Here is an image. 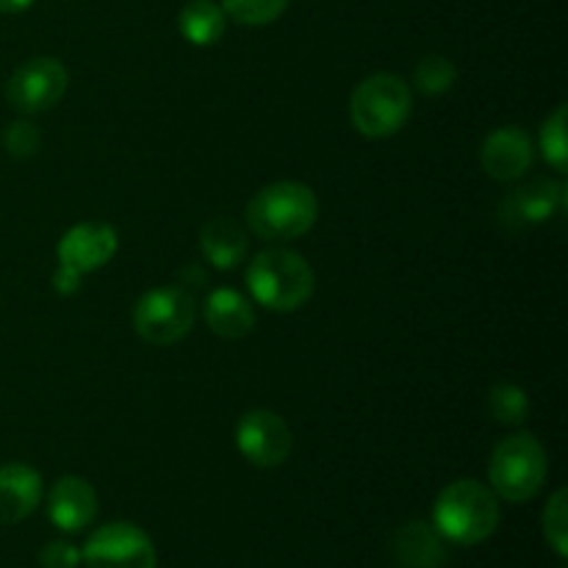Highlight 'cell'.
Wrapping results in <instances>:
<instances>
[{"label": "cell", "instance_id": "83f0119b", "mask_svg": "<svg viewBox=\"0 0 568 568\" xmlns=\"http://www.w3.org/2000/svg\"><path fill=\"white\" fill-rule=\"evenodd\" d=\"M560 568H564V566H560Z\"/></svg>", "mask_w": 568, "mask_h": 568}, {"label": "cell", "instance_id": "8fae6325", "mask_svg": "<svg viewBox=\"0 0 568 568\" xmlns=\"http://www.w3.org/2000/svg\"><path fill=\"white\" fill-rule=\"evenodd\" d=\"M116 253V231L105 222H83L70 227L59 242V266L87 275L109 264Z\"/></svg>", "mask_w": 568, "mask_h": 568}, {"label": "cell", "instance_id": "603a6c76", "mask_svg": "<svg viewBox=\"0 0 568 568\" xmlns=\"http://www.w3.org/2000/svg\"><path fill=\"white\" fill-rule=\"evenodd\" d=\"M544 536H547V544L555 549L558 558H566L568 555V494L566 488L552 494V499L547 503V510H544Z\"/></svg>", "mask_w": 568, "mask_h": 568}, {"label": "cell", "instance_id": "3957f363", "mask_svg": "<svg viewBox=\"0 0 568 568\" xmlns=\"http://www.w3.org/2000/svg\"><path fill=\"white\" fill-rule=\"evenodd\" d=\"M250 294L270 311H297L314 297V270L300 253L270 247L253 258L247 270Z\"/></svg>", "mask_w": 568, "mask_h": 568}, {"label": "cell", "instance_id": "6da1fadb", "mask_svg": "<svg viewBox=\"0 0 568 568\" xmlns=\"http://www.w3.org/2000/svg\"><path fill=\"white\" fill-rule=\"evenodd\" d=\"M433 527L460 547L486 541L499 527L497 494L477 480L449 483L433 505Z\"/></svg>", "mask_w": 568, "mask_h": 568}, {"label": "cell", "instance_id": "9c48e42d", "mask_svg": "<svg viewBox=\"0 0 568 568\" xmlns=\"http://www.w3.org/2000/svg\"><path fill=\"white\" fill-rule=\"evenodd\" d=\"M236 447L253 466L275 469L292 453V430L275 410H247L236 425Z\"/></svg>", "mask_w": 568, "mask_h": 568}, {"label": "cell", "instance_id": "e0dca14e", "mask_svg": "<svg viewBox=\"0 0 568 568\" xmlns=\"http://www.w3.org/2000/svg\"><path fill=\"white\" fill-rule=\"evenodd\" d=\"M205 325L220 338H244L255 327V311L233 288H216L205 300Z\"/></svg>", "mask_w": 568, "mask_h": 568}, {"label": "cell", "instance_id": "4316f807", "mask_svg": "<svg viewBox=\"0 0 568 568\" xmlns=\"http://www.w3.org/2000/svg\"><path fill=\"white\" fill-rule=\"evenodd\" d=\"M33 0H0V14H20V11L31 9Z\"/></svg>", "mask_w": 568, "mask_h": 568}, {"label": "cell", "instance_id": "ac0fdd59", "mask_svg": "<svg viewBox=\"0 0 568 568\" xmlns=\"http://www.w3.org/2000/svg\"><path fill=\"white\" fill-rule=\"evenodd\" d=\"M178 26L186 42L197 44V48H211L225 33V11L214 0H189L183 6Z\"/></svg>", "mask_w": 568, "mask_h": 568}, {"label": "cell", "instance_id": "2e32d148", "mask_svg": "<svg viewBox=\"0 0 568 568\" xmlns=\"http://www.w3.org/2000/svg\"><path fill=\"white\" fill-rule=\"evenodd\" d=\"M247 247L250 239L244 227L236 220H227V216H216V220L205 222L203 233H200V250H203L205 261L222 272L236 270L244 255H247Z\"/></svg>", "mask_w": 568, "mask_h": 568}, {"label": "cell", "instance_id": "30bf717a", "mask_svg": "<svg viewBox=\"0 0 568 568\" xmlns=\"http://www.w3.org/2000/svg\"><path fill=\"white\" fill-rule=\"evenodd\" d=\"M566 209L564 181L532 178L525 186L514 189L503 203V222L510 227H530L552 220Z\"/></svg>", "mask_w": 568, "mask_h": 568}, {"label": "cell", "instance_id": "ffe728a7", "mask_svg": "<svg viewBox=\"0 0 568 568\" xmlns=\"http://www.w3.org/2000/svg\"><path fill=\"white\" fill-rule=\"evenodd\" d=\"M455 75H458V70L447 55H425L414 70V87L427 98H438V94L453 89Z\"/></svg>", "mask_w": 568, "mask_h": 568}, {"label": "cell", "instance_id": "7402d4cb", "mask_svg": "<svg viewBox=\"0 0 568 568\" xmlns=\"http://www.w3.org/2000/svg\"><path fill=\"white\" fill-rule=\"evenodd\" d=\"M541 155L555 172L564 175L568 166V144H566V105H558L555 114L547 116L541 125Z\"/></svg>", "mask_w": 568, "mask_h": 568}, {"label": "cell", "instance_id": "52a82bcc", "mask_svg": "<svg viewBox=\"0 0 568 568\" xmlns=\"http://www.w3.org/2000/svg\"><path fill=\"white\" fill-rule=\"evenodd\" d=\"M81 560L87 568H155V547L136 525L111 521L92 532Z\"/></svg>", "mask_w": 568, "mask_h": 568}, {"label": "cell", "instance_id": "5b68a950", "mask_svg": "<svg viewBox=\"0 0 568 568\" xmlns=\"http://www.w3.org/2000/svg\"><path fill=\"white\" fill-rule=\"evenodd\" d=\"M410 87L394 72L364 78L349 98V116L361 136H394L410 116Z\"/></svg>", "mask_w": 568, "mask_h": 568}, {"label": "cell", "instance_id": "cb8c5ba5", "mask_svg": "<svg viewBox=\"0 0 568 568\" xmlns=\"http://www.w3.org/2000/svg\"><path fill=\"white\" fill-rule=\"evenodd\" d=\"M39 144H42V136H39V131L31 122H11V125H6L3 148L14 159H28V155L37 153Z\"/></svg>", "mask_w": 568, "mask_h": 568}, {"label": "cell", "instance_id": "277c9868", "mask_svg": "<svg viewBox=\"0 0 568 568\" xmlns=\"http://www.w3.org/2000/svg\"><path fill=\"white\" fill-rule=\"evenodd\" d=\"M547 453L532 433H514L503 438L491 453L488 480L491 491L505 503H527L547 483Z\"/></svg>", "mask_w": 568, "mask_h": 568}, {"label": "cell", "instance_id": "4fadbf2b", "mask_svg": "<svg viewBox=\"0 0 568 568\" xmlns=\"http://www.w3.org/2000/svg\"><path fill=\"white\" fill-rule=\"evenodd\" d=\"M48 514L59 530L81 532L98 516V494L83 477H61L50 488Z\"/></svg>", "mask_w": 568, "mask_h": 568}, {"label": "cell", "instance_id": "7c38bea8", "mask_svg": "<svg viewBox=\"0 0 568 568\" xmlns=\"http://www.w3.org/2000/svg\"><path fill=\"white\" fill-rule=\"evenodd\" d=\"M480 164L494 181H516L532 166V142L521 128L494 131L480 150Z\"/></svg>", "mask_w": 568, "mask_h": 568}, {"label": "cell", "instance_id": "ba28073f", "mask_svg": "<svg viewBox=\"0 0 568 568\" xmlns=\"http://www.w3.org/2000/svg\"><path fill=\"white\" fill-rule=\"evenodd\" d=\"M67 70L59 59H31L17 67L6 83V98L20 114L48 111L64 98Z\"/></svg>", "mask_w": 568, "mask_h": 568}, {"label": "cell", "instance_id": "d4e9b609", "mask_svg": "<svg viewBox=\"0 0 568 568\" xmlns=\"http://www.w3.org/2000/svg\"><path fill=\"white\" fill-rule=\"evenodd\" d=\"M39 566L42 568H78L81 566V552L67 541H50L39 552Z\"/></svg>", "mask_w": 568, "mask_h": 568}, {"label": "cell", "instance_id": "8992f818", "mask_svg": "<svg viewBox=\"0 0 568 568\" xmlns=\"http://www.w3.org/2000/svg\"><path fill=\"white\" fill-rule=\"evenodd\" d=\"M194 325V297L183 286H161L142 294L133 308V327L155 347L178 344Z\"/></svg>", "mask_w": 568, "mask_h": 568}, {"label": "cell", "instance_id": "5bb4252c", "mask_svg": "<svg viewBox=\"0 0 568 568\" xmlns=\"http://www.w3.org/2000/svg\"><path fill=\"white\" fill-rule=\"evenodd\" d=\"M392 558L399 568H444L449 555L436 527L427 521H408L394 532Z\"/></svg>", "mask_w": 568, "mask_h": 568}, {"label": "cell", "instance_id": "9a60e30c", "mask_svg": "<svg viewBox=\"0 0 568 568\" xmlns=\"http://www.w3.org/2000/svg\"><path fill=\"white\" fill-rule=\"evenodd\" d=\"M42 477L26 464L0 466V527L17 525L37 510Z\"/></svg>", "mask_w": 568, "mask_h": 568}, {"label": "cell", "instance_id": "d6986e66", "mask_svg": "<svg viewBox=\"0 0 568 568\" xmlns=\"http://www.w3.org/2000/svg\"><path fill=\"white\" fill-rule=\"evenodd\" d=\"M488 410L503 425H525V419L530 416V399H527L525 388L514 386V383H499L488 394Z\"/></svg>", "mask_w": 568, "mask_h": 568}, {"label": "cell", "instance_id": "7a4b0ae2", "mask_svg": "<svg viewBox=\"0 0 568 568\" xmlns=\"http://www.w3.org/2000/svg\"><path fill=\"white\" fill-rule=\"evenodd\" d=\"M320 203L314 189L297 181H281L261 189L247 205V225L264 242H292L314 227Z\"/></svg>", "mask_w": 568, "mask_h": 568}, {"label": "cell", "instance_id": "484cf974", "mask_svg": "<svg viewBox=\"0 0 568 568\" xmlns=\"http://www.w3.org/2000/svg\"><path fill=\"white\" fill-rule=\"evenodd\" d=\"M53 288L59 294H75L81 288V275L67 270V266H59V272L53 275Z\"/></svg>", "mask_w": 568, "mask_h": 568}, {"label": "cell", "instance_id": "44dd1931", "mask_svg": "<svg viewBox=\"0 0 568 568\" xmlns=\"http://www.w3.org/2000/svg\"><path fill=\"white\" fill-rule=\"evenodd\" d=\"M288 0H222L225 17L239 26H270L286 11Z\"/></svg>", "mask_w": 568, "mask_h": 568}]
</instances>
